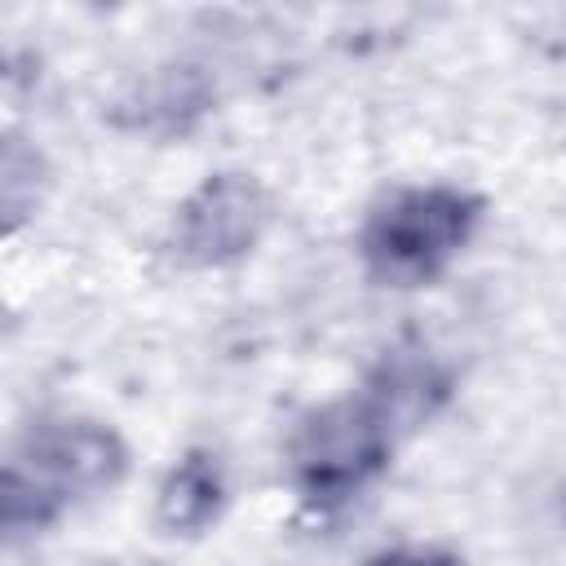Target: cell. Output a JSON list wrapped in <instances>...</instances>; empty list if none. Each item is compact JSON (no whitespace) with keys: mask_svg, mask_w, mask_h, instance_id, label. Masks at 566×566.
<instances>
[{"mask_svg":"<svg viewBox=\"0 0 566 566\" xmlns=\"http://www.w3.org/2000/svg\"><path fill=\"white\" fill-rule=\"evenodd\" d=\"M128 473L124 438L93 416H44L4 455L0 517L9 539L40 535Z\"/></svg>","mask_w":566,"mask_h":566,"instance_id":"cell-1","label":"cell"},{"mask_svg":"<svg viewBox=\"0 0 566 566\" xmlns=\"http://www.w3.org/2000/svg\"><path fill=\"white\" fill-rule=\"evenodd\" d=\"M482 195L464 186H394L385 190L358 230V261L376 287L416 292L438 283L473 243L482 226Z\"/></svg>","mask_w":566,"mask_h":566,"instance_id":"cell-2","label":"cell"},{"mask_svg":"<svg viewBox=\"0 0 566 566\" xmlns=\"http://www.w3.org/2000/svg\"><path fill=\"white\" fill-rule=\"evenodd\" d=\"M398 442L402 429L358 385L354 394H340L296 416L283 447L287 482L305 509L332 513L363 495L389 469Z\"/></svg>","mask_w":566,"mask_h":566,"instance_id":"cell-3","label":"cell"},{"mask_svg":"<svg viewBox=\"0 0 566 566\" xmlns=\"http://www.w3.org/2000/svg\"><path fill=\"white\" fill-rule=\"evenodd\" d=\"M274 199L252 172H208L172 212L168 248L190 270H221L243 261L270 230Z\"/></svg>","mask_w":566,"mask_h":566,"instance_id":"cell-4","label":"cell"},{"mask_svg":"<svg viewBox=\"0 0 566 566\" xmlns=\"http://www.w3.org/2000/svg\"><path fill=\"white\" fill-rule=\"evenodd\" d=\"M363 389L385 407V416L407 438L411 429H420L424 420H433L442 411V402L451 398V371H447V363H438L429 354V345L398 340L363 376Z\"/></svg>","mask_w":566,"mask_h":566,"instance_id":"cell-5","label":"cell"},{"mask_svg":"<svg viewBox=\"0 0 566 566\" xmlns=\"http://www.w3.org/2000/svg\"><path fill=\"white\" fill-rule=\"evenodd\" d=\"M226 509V469H221V455L208 451V447H190L159 482V495H155V522L168 531V535H181V539H195L203 535Z\"/></svg>","mask_w":566,"mask_h":566,"instance_id":"cell-6","label":"cell"},{"mask_svg":"<svg viewBox=\"0 0 566 566\" xmlns=\"http://www.w3.org/2000/svg\"><path fill=\"white\" fill-rule=\"evenodd\" d=\"M35 186H40V155L27 150L22 137H9L4 142V177H0V190H4V226L9 230H18L22 217L31 212V203H27L22 190H31V199L40 203Z\"/></svg>","mask_w":566,"mask_h":566,"instance_id":"cell-7","label":"cell"},{"mask_svg":"<svg viewBox=\"0 0 566 566\" xmlns=\"http://www.w3.org/2000/svg\"><path fill=\"white\" fill-rule=\"evenodd\" d=\"M367 566H464V557L460 553H451V548H438V544H407V548H385V553H376Z\"/></svg>","mask_w":566,"mask_h":566,"instance_id":"cell-8","label":"cell"}]
</instances>
